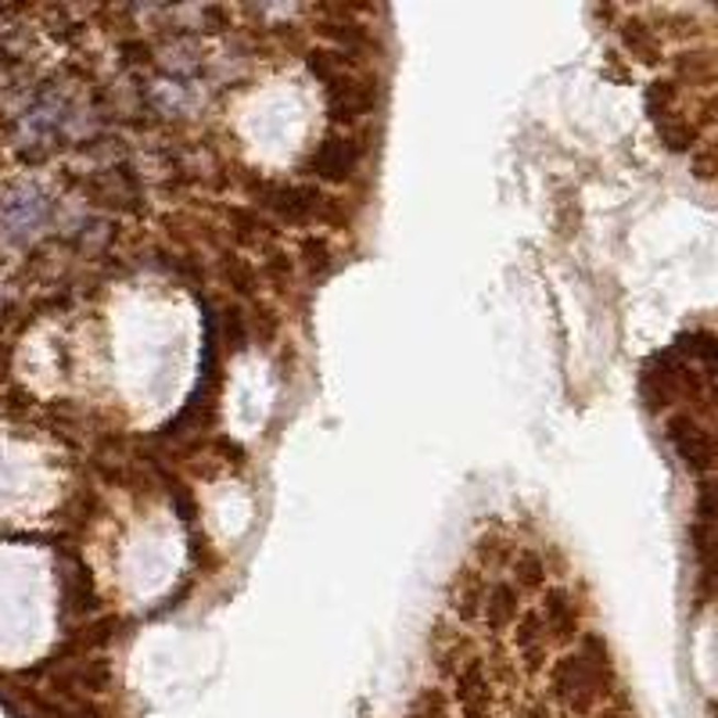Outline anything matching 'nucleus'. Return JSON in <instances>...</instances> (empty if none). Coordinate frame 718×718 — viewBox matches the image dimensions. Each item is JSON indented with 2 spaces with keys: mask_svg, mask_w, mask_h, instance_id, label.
<instances>
[{
  "mask_svg": "<svg viewBox=\"0 0 718 718\" xmlns=\"http://www.w3.org/2000/svg\"><path fill=\"white\" fill-rule=\"evenodd\" d=\"M669 442L675 445V453L694 471H708L715 464V442L694 417H672L669 421Z\"/></svg>",
  "mask_w": 718,
  "mask_h": 718,
  "instance_id": "obj_1",
  "label": "nucleus"
},
{
  "mask_svg": "<svg viewBox=\"0 0 718 718\" xmlns=\"http://www.w3.org/2000/svg\"><path fill=\"white\" fill-rule=\"evenodd\" d=\"M697 521L718 528V478L700 485V493H697Z\"/></svg>",
  "mask_w": 718,
  "mask_h": 718,
  "instance_id": "obj_2",
  "label": "nucleus"
}]
</instances>
